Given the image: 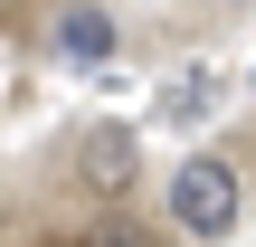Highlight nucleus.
I'll list each match as a JSON object with an SVG mask.
<instances>
[{
	"label": "nucleus",
	"instance_id": "1",
	"mask_svg": "<svg viewBox=\"0 0 256 247\" xmlns=\"http://www.w3.org/2000/svg\"><path fill=\"white\" fill-rule=\"evenodd\" d=\"M238 209H247V181H238V162H218V152H190V162L171 171V228H180V238H228V228H238Z\"/></svg>",
	"mask_w": 256,
	"mask_h": 247
},
{
	"label": "nucleus",
	"instance_id": "2",
	"mask_svg": "<svg viewBox=\"0 0 256 247\" xmlns=\"http://www.w3.org/2000/svg\"><path fill=\"white\" fill-rule=\"evenodd\" d=\"M57 57H66V67H104V57H114V19H104L95 0H66V10H57Z\"/></svg>",
	"mask_w": 256,
	"mask_h": 247
},
{
	"label": "nucleus",
	"instance_id": "3",
	"mask_svg": "<svg viewBox=\"0 0 256 247\" xmlns=\"http://www.w3.org/2000/svg\"><path fill=\"white\" fill-rule=\"evenodd\" d=\"M76 171H86V190H104V200H114V190L133 181V143H124V133H86Z\"/></svg>",
	"mask_w": 256,
	"mask_h": 247
}]
</instances>
